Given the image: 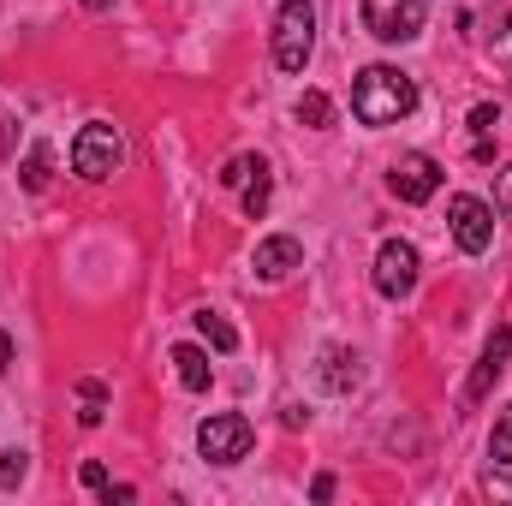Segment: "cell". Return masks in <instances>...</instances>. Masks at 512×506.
I'll use <instances>...</instances> for the list:
<instances>
[{"mask_svg":"<svg viewBox=\"0 0 512 506\" xmlns=\"http://www.w3.org/2000/svg\"><path fill=\"white\" fill-rule=\"evenodd\" d=\"M417 108V84L399 72V66H364L358 84H352V114L364 126H399L405 114Z\"/></svg>","mask_w":512,"mask_h":506,"instance_id":"cell-1","label":"cell"},{"mask_svg":"<svg viewBox=\"0 0 512 506\" xmlns=\"http://www.w3.org/2000/svg\"><path fill=\"white\" fill-rule=\"evenodd\" d=\"M78 399H84L78 423H84V429H96V423H102V411H108V387H102L96 376H84V381H78Z\"/></svg>","mask_w":512,"mask_h":506,"instance_id":"cell-15","label":"cell"},{"mask_svg":"<svg viewBox=\"0 0 512 506\" xmlns=\"http://www.w3.org/2000/svg\"><path fill=\"white\" fill-rule=\"evenodd\" d=\"M251 441H256V429H251V417H239V411H215V417L197 423V447H203L209 465H239L251 453Z\"/></svg>","mask_w":512,"mask_h":506,"instance_id":"cell-3","label":"cell"},{"mask_svg":"<svg viewBox=\"0 0 512 506\" xmlns=\"http://www.w3.org/2000/svg\"><path fill=\"white\" fill-rule=\"evenodd\" d=\"M411 286H417V251L405 239H387L376 251V292L382 298H405Z\"/></svg>","mask_w":512,"mask_h":506,"instance_id":"cell-8","label":"cell"},{"mask_svg":"<svg viewBox=\"0 0 512 506\" xmlns=\"http://www.w3.org/2000/svg\"><path fill=\"white\" fill-rule=\"evenodd\" d=\"M495 203H501V209H512V167L501 173V185H495Z\"/></svg>","mask_w":512,"mask_h":506,"instance_id":"cell-23","label":"cell"},{"mask_svg":"<svg viewBox=\"0 0 512 506\" xmlns=\"http://www.w3.org/2000/svg\"><path fill=\"white\" fill-rule=\"evenodd\" d=\"M489 459H495V465H512V405L501 411V423H495V435H489Z\"/></svg>","mask_w":512,"mask_h":506,"instance_id":"cell-18","label":"cell"},{"mask_svg":"<svg viewBox=\"0 0 512 506\" xmlns=\"http://www.w3.org/2000/svg\"><path fill=\"white\" fill-rule=\"evenodd\" d=\"M298 120H304V126H328V120H334V102H328L322 90H304V96H298Z\"/></svg>","mask_w":512,"mask_h":506,"instance_id":"cell-16","label":"cell"},{"mask_svg":"<svg viewBox=\"0 0 512 506\" xmlns=\"http://www.w3.org/2000/svg\"><path fill=\"white\" fill-rule=\"evenodd\" d=\"M84 6H90V12H108V0H84Z\"/></svg>","mask_w":512,"mask_h":506,"instance_id":"cell-25","label":"cell"},{"mask_svg":"<svg viewBox=\"0 0 512 506\" xmlns=\"http://www.w3.org/2000/svg\"><path fill=\"white\" fill-rule=\"evenodd\" d=\"M292 268H298V239L274 233V239H262V245H256V274H262V280H286Z\"/></svg>","mask_w":512,"mask_h":506,"instance_id":"cell-10","label":"cell"},{"mask_svg":"<svg viewBox=\"0 0 512 506\" xmlns=\"http://www.w3.org/2000/svg\"><path fill=\"white\" fill-rule=\"evenodd\" d=\"M24 477V453H0V489H12Z\"/></svg>","mask_w":512,"mask_h":506,"instance_id":"cell-21","label":"cell"},{"mask_svg":"<svg viewBox=\"0 0 512 506\" xmlns=\"http://www.w3.org/2000/svg\"><path fill=\"white\" fill-rule=\"evenodd\" d=\"M84 489H96V495H102V489H108V471H102V465H96V459H90V465H84Z\"/></svg>","mask_w":512,"mask_h":506,"instance_id":"cell-22","label":"cell"},{"mask_svg":"<svg viewBox=\"0 0 512 506\" xmlns=\"http://www.w3.org/2000/svg\"><path fill=\"white\" fill-rule=\"evenodd\" d=\"M24 191H48V149L36 143L30 161H24Z\"/></svg>","mask_w":512,"mask_h":506,"instance_id":"cell-19","label":"cell"},{"mask_svg":"<svg viewBox=\"0 0 512 506\" xmlns=\"http://www.w3.org/2000/svg\"><path fill=\"white\" fill-rule=\"evenodd\" d=\"M364 30L382 42H411L423 30V0H364Z\"/></svg>","mask_w":512,"mask_h":506,"instance_id":"cell-6","label":"cell"},{"mask_svg":"<svg viewBox=\"0 0 512 506\" xmlns=\"http://www.w3.org/2000/svg\"><path fill=\"white\" fill-rule=\"evenodd\" d=\"M262 209H268V161H262L251 179H245V215H251V221H262Z\"/></svg>","mask_w":512,"mask_h":506,"instance_id":"cell-17","label":"cell"},{"mask_svg":"<svg viewBox=\"0 0 512 506\" xmlns=\"http://www.w3.org/2000/svg\"><path fill=\"white\" fill-rule=\"evenodd\" d=\"M173 370H179V381H185L191 393H203V387L215 381V370H209V358H203L197 346H173Z\"/></svg>","mask_w":512,"mask_h":506,"instance_id":"cell-11","label":"cell"},{"mask_svg":"<svg viewBox=\"0 0 512 506\" xmlns=\"http://www.w3.org/2000/svg\"><path fill=\"white\" fill-rule=\"evenodd\" d=\"M507 358H512V328L501 322V328L489 334V346H483V358H477L471 381H465V399H471V405H477V399H483V393H489L501 376H507Z\"/></svg>","mask_w":512,"mask_h":506,"instance_id":"cell-9","label":"cell"},{"mask_svg":"<svg viewBox=\"0 0 512 506\" xmlns=\"http://www.w3.org/2000/svg\"><path fill=\"white\" fill-rule=\"evenodd\" d=\"M387 185H393V197H399V203H429V197L441 191V167H435V155L411 149V155H399V161H393Z\"/></svg>","mask_w":512,"mask_h":506,"instance_id":"cell-7","label":"cell"},{"mask_svg":"<svg viewBox=\"0 0 512 506\" xmlns=\"http://www.w3.org/2000/svg\"><path fill=\"white\" fill-rule=\"evenodd\" d=\"M322 381H328L334 393H346V387L358 381V358H346L340 346H328V352H322Z\"/></svg>","mask_w":512,"mask_h":506,"instance_id":"cell-14","label":"cell"},{"mask_svg":"<svg viewBox=\"0 0 512 506\" xmlns=\"http://www.w3.org/2000/svg\"><path fill=\"white\" fill-rule=\"evenodd\" d=\"M120 161H126V143H120V131L114 126H84L78 131V143H72V173L78 179H114L120 173Z\"/></svg>","mask_w":512,"mask_h":506,"instance_id":"cell-4","label":"cell"},{"mask_svg":"<svg viewBox=\"0 0 512 506\" xmlns=\"http://www.w3.org/2000/svg\"><path fill=\"white\" fill-rule=\"evenodd\" d=\"M495 126H501V114L483 102V108H471V155L477 161H489L495 155Z\"/></svg>","mask_w":512,"mask_h":506,"instance_id":"cell-12","label":"cell"},{"mask_svg":"<svg viewBox=\"0 0 512 506\" xmlns=\"http://www.w3.org/2000/svg\"><path fill=\"white\" fill-rule=\"evenodd\" d=\"M256 167H262V155H233V161L221 167V185H239V191H245V179H251Z\"/></svg>","mask_w":512,"mask_h":506,"instance_id":"cell-20","label":"cell"},{"mask_svg":"<svg viewBox=\"0 0 512 506\" xmlns=\"http://www.w3.org/2000/svg\"><path fill=\"white\" fill-rule=\"evenodd\" d=\"M6 364H12V334L0 328V376H6Z\"/></svg>","mask_w":512,"mask_h":506,"instance_id":"cell-24","label":"cell"},{"mask_svg":"<svg viewBox=\"0 0 512 506\" xmlns=\"http://www.w3.org/2000/svg\"><path fill=\"white\" fill-rule=\"evenodd\" d=\"M197 334H203L215 352H239V334H233V322H227V316H215V310H197Z\"/></svg>","mask_w":512,"mask_h":506,"instance_id":"cell-13","label":"cell"},{"mask_svg":"<svg viewBox=\"0 0 512 506\" xmlns=\"http://www.w3.org/2000/svg\"><path fill=\"white\" fill-rule=\"evenodd\" d=\"M310 48H316V6L310 0H280V12H274V66L304 72Z\"/></svg>","mask_w":512,"mask_h":506,"instance_id":"cell-2","label":"cell"},{"mask_svg":"<svg viewBox=\"0 0 512 506\" xmlns=\"http://www.w3.org/2000/svg\"><path fill=\"white\" fill-rule=\"evenodd\" d=\"M447 221H453V239H459L465 256H483L495 245V209L483 197H453L447 203Z\"/></svg>","mask_w":512,"mask_h":506,"instance_id":"cell-5","label":"cell"}]
</instances>
